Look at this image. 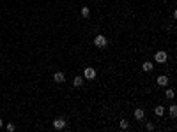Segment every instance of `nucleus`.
Here are the masks:
<instances>
[{
	"label": "nucleus",
	"mask_w": 177,
	"mask_h": 132,
	"mask_svg": "<svg viewBox=\"0 0 177 132\" xmlns=\"http://www.w3.org/2000/svg\"><path fill=\"white\" fill-rule=\"evenodd\" d=\"M94 46H96V48H99V49L106 48V46H108V39H106V35L98 34V35L94 37Z\"/></svg>",
	"instance_id": "f257e3e1"
},
{
	"label": "nucleus",
	"mask_w": 177,
	"mask_h": 132,
	"mask_svg": "<svg viewBox=\"0 0 177 132\" xmlns=\"http://www.w3.org/2000/svg\"><path fill=\"white\" fill-rule=\"evenodd\" d=\"M83 79H96V69L94 67H85V70H83Z\"/></svg>",
	"instance_id": "f03ea898"
},
{
	"label": "nucleus",
	"mask_w": 177,
	"mask_h": 132,
	"mask_svg": "<svg viewBox=\"0 0 177 132\" xmlns=\"http://www.w3.org/2000/svg\"><path fill=\"white\" fill-rule=\"evenodd\" d=\"M166 60H168V55H166V51H156L154 62H158V64H166Z\"/></svg>",
	"instance_id": "7ed1b4c3"
},
{
	"label": "nucleus",
	"mask_w": 177,
	"mask_h": 132,
	"mask_svg": "<svg viewBox=\"0 0 177 132\" xmlns=\"http://www.w3.org/2000/svg\"><path fill=\"white\" fill-rule=\"evenodd\" d=\"M53 129H55V130H62V129H66V120L62 118V116L55 118V120H53Z\"/></svg>",
	"instance_id": "20e7f679"
},
{
	"label": "nucleus",
	"mask_w": 177,
	"mask_h": 132,
	"mask_svg": "<svg viewBox=\"0 0 177 132\" xmlns=\"http://www.w3.org/2000/svg\"><path fill=\"white\" fill-rule=\"evenodd\" d=\"M53 81H55V83H64V81H66V74L62 72V70H57V72H53Z\"/></svg>",
	"instance_id": "39448f33"
},
{
	"label": "nucleus",
	"mask_w": 177,
	"mask_h": 132,
	"mask_svg": "<svg viewBox=\"0 0 177 132\" xmlns=\"http://www.w3.org/2000/svg\"><path fill=\"white\" fill-rule=\"evenodd\" d=\"M133 115H135V118H137L138 121H143V120H145V111H143L142 107H137Z\"/></svg>",
	"instance_id": "423d86ee"
},
{
	"label": "nucleus",
	"mask_w": 177,
	"mask_h": 132,
	"mask_svg": "<svg viewBox=\"0 0 177 132\" xmlns=\"http://www.w3.org/2000/svg\"><path fill=\"white\" fill-rule=\"evenodd\" d=\"M168 76H165V74H161V76H158V79H156V83H158L160 86H166L168 85Z\"/></svg>",
	"instance_id": "0eeeda50"
},
{
	"label": "nucleus",
	"mask_w": 177,
	"mask_h": 132,
	"mask_svg": "<svg viewBox=\"0 0 177 132\" xmlns=\"http://www.w3.org/2000/svg\"><path fill=\"white\" fill-rule=\"evenodd\" d=\"M142 69H143V72H151V70L154 69V64L147 60V62H143V64H142Z\"/></svg>",
	"instance_id": "6e6552de"
},
{
	"label": "nucleus",
	"mask_w": 177,
	"mask_h": 132,
	"mask_svg": "<svg viewBox=\"0 0 177 132\" xmlns=\"http://www.w3.org/2000/svg\"><path fill=\"white\" fill-rule=\"evenodd\" d=\"M73 85H75L76 88H80V86L83 85V76H76L75 79H73Z\"/></svg>",
	"instance_id": "1a4fd4ad"
},
{
	"label": "nucleus",
	"mask_w": 177,
	"mask_h": 132,
	"mask_svg": "<svg viewBox=\"0 0 177 132\" xmlns=\"http://www.w3.org/2000/svg\"><path fill=\"white\" fill-rule=\"evenodd\" d=\"M89 16H90V9H89L87 5H83V7H81V18H85V19H87Z\"/></svg>",
	"instance_id": "9d476101"
},
{
	"label": "nucleus",
	"mask_w": 177,
	"mask_h": 132,
	"mask_svg": "<svg viewBox=\"0 0 177 132\" xmlns=\"http://www.w3.org/2000/svg\"><path fill=\"white\" fill-rule=\"evenodd\" d=\"M154 113H156V116H163V113H165V107L163 106H158L154 109Z\"/></svg>",
	"instance_id": "9b49d317"
},
{
	"label": "nucleus",
	"mask_w": 177,
	"mask_h": 132,
	"mask_svg": "<svg viewBox=\"0 0 177 132\" xmlns=\"http://www.w3.org/2000/svg\"><path fill=\"white\" fill-rule=\"evenodd\" d=\"M119 127H120L122 130H126V129H129V121H128V120H120V123H119Z\"/></svg>",
	"instance_id": "f8f14e48"
},
{
	"label": "nucleus",
	"mask_w": 177,
	"mask_h": 132,
	"mask_svg": "<svg viewBox=\"0 0 177 132\" xmlns=\"http://www.w3.org/2000/svg\"><path fill=\"white\" fill-rule=\"evenodd\" d=\"M168 115H170V118H175V116H177V107H175L174 104L170 106V111H168Z\"/></svg>",
	"instance_id": "ddd939ff"
},
{
	"label": "nucleus",
	"mask_w": 177,
	"mask_h": 132,
	"mask_svg": "<svg viewBox=\"0 0 177 132\" xmlns=\"http://www.w3.org/2000/svg\"><path fill=\"white\" fill-rule=\"evenodd\" d=\"M165 95H166V99H170V100H172V99H174V90H172V88H168V90L165 92Z\"/></svg>",
	"instance_id": "4468645a"
},
{
	"label": "nucleus",
	"mask_w": 177,
	"mask_h": 132,
	"mask_svg": "<svg viewBox=\"0 0 177 132\" xmlns=\"http://www.w3.org/2000/svg\"><path fill=\"white\" fill-rule=\"evenodd\" d=\"M145 129H147V130H154V123H152V121H147V123H145Z\"/></svg>",
	"instance_id": "2eb2a0df"
},
{
	"label": "nucleus",
	"mask_w": 177,
	"mask_h": 132,
	"mask_svg": "<svg viewBox=\"0 0 177 132\" xmlns=\"http://www.w3.org/2000/svg\"><path fill=\"white\" fill-rule=\"evenodd\" d=\"M5 129H7L9 132H13V130L16 129V125H14V123H7V125H5Z\"/></svg>",
	"instance_id": "dca6fc26"
},
{
	"label": "nucleus",
	"mask_w": 177,
	"mask_h": 132,
	"mask_svg": "<svg viewBox=\"0 0 177 132\" xmlns=\"http://www.w3.org/2000/svg\"><path fill=\"white\" fill-rule=\"evenodd\" d=\"M0 127H4V120L2 118H0Z\"/></svg>",
	"instance_id": "f3484780"
},
{
	"label": "nucleus",
	"mask_w": 177,
	"mask_h": 132,
	"mask_svg": "<svg viewBox=\"0 0 177 132\" xmlns=\"http://www.w3.org/2000/svg\"><path fill=\"white\" fill-rule=\"evenodd\" d=\"M0 40H2V37H0Z\"/></svg>",
	"instance_id": "a211bd4d"
}]
</instances>
